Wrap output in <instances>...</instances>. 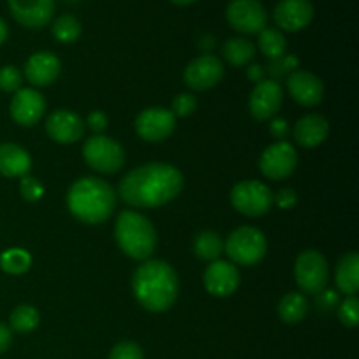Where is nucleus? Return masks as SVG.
Wrapping results in <instances>:
<instances>
[{"instance_id":"obj_34","label":"nucleus","mask_w":359,"mask_h":359,"mask_svg":"<svg viewBox=\"0 0 359 359\" xmlns=\"http://www.w3.org/2000/svg\"><path fill=\"white\" fill-rule=\"evenodd\" d=\"M196 105H198V102L191 93H179L172 100L170 111L175 118H188L196 111Z\"/></svg>"},{"instance_id":"obj_15","label":"nucleus","mask_w":359,"mask_h":359,"mask_svg":"<svg viewBox=\"0 0 359 359\" xmlns=\"http://www.w3.org/2000/svg\"><path fill=\"white\" fill-rule=\"evenodd\" d=\"M83 118L69 109H56L46 119V133L58 144H76L84 137Z\"/></svg>"},{"instance_id":"obj_37","label":"nucleus","mask_w":359,"mask_h":359,"mask_svg":"<svg viewBox=\"0 0 359 359\" xmlns=\"http://www.w3.org/2000/svg\"><path fill=\"white\" fill-rule=\"evenodd\" d=\"M273 203L279 209L290 210L298 203V195L293 188H283L277 193H273Z\"/></svg>"},{"instance_id":"obj_23","label":"nucleus","mask_w":359,"mask_h":359,"mask_svg":"<svg viewBox=\"0 0 359 359\" xmlns=\"http://www.w3.org/2000/svg\"><path fill=\"white\" fill-rule=\"evenodd\" d=\"M337 287L346 297H354L359 290V256L358 252H349L339 262L335 269Z\"/></svg>"},{"instance_id":"obj_29","label":"nucleus","mask_w":359,"mask_h":359,"mask_svg":"<svg viewBox=\"0 0 359 359\" xmlns=\"http://www.w3.org/2000/svg\"><path fill=\"white\" fill-rule=\"evenodd\" d=\"M32 265V256L21 248H11L0 255V269L9 276H21Z\"/></svg>"},{"instance_id":"obj_14","label":"nucleus","mask_w":359,"mask_h":359,"mask_svg":"<svg viewBox=\"0 0 359 359\" xmlns=\"http://www.w3.org/2000/svg\"><path fill=\"white\" fill-rule=\"evenodd\" d=\"M11 118L20 126H34L46 112V98L35 88H21L14 93L9 105Z\"/></svg>"},{"instance_id":"obj_28","label":"nucleus","mask_w":359,"mask_h":359,"mask_svg":"<svg viewBox=\"0 0 359 359\" xmlns=\"http://www.w3.org/2000/svg\"><path fill=\"white\" fill-rule=\"evenodd\" d=\"M41 323V314H39L37 309L30 304H21L11 312L9 325L11 330L18 333H30Z\"/></svg>"},{"instance_id":"obj_19","label":"nucleus","mask_w":359,"mask_h":359,"mask_svg":"<svg viewBox=\"0 0 359 359\" xmlns=\"http://www.w3.org/2000/svg\"><path fill=\"white\" fill-rule=\"evenodd\" d=\"M25 77L34 88H46L62 74V62L51 51H37L25 63Z\"/></svg>"},{"instance_id":"obj_17","label":"nucleus","mask_w":359,"mask_h":359,"mask_svg":"<svg viewBox=\"0 0 359 359\" xmlns=\"http://www.w3.org/2000/svg\"><path fill=\"white\" fill-rule=\"evenodd\" d=\"M286 88L291 98L304 107H314L325 98V84L309 70H294L286 77Z\"/></svg>"},{"instance_id":"obj_42","label":"nucleus","mask_w":359,"mask_h":359,"mask_svg":"<svg viewBox=\"0 0 359 359\" xmlns=\"http://www.w3.org/2000/svg\"><path fill=\"white\" fill-rule=\"evenodd\" d=\"M263 76H265V70H263L262 65L248 67V77L252 81V83H259V81H263Z\"/></svg>"},{"instance_id":"obj_3","label":"nucleus","mask_w":359,"mask_h":359,"mask_svg":"<svg viewBox=\"0 0 359 359\" xmlns=\"http://www.w3.org/2000/svg\"><path fill=\"white\" fill-rule=\"evenodd\" d=\"M118 195L107 181L100 177H81L67 193V207L77 221L100 224L112 216Z\"/></svg>"},{"instance_id":"obj_43","label":"nucleus","mask_w":359,"mask_h":359,"mask_svg":"<svg viewBox=\"0 0 359 359\" xmlns=\"http://www.w3.org/2000/svg\"><path fill=\"white\" fill-rule=\"evenodd\" d=\"M7 35H9V27H7L6 21L0 18V46L7 41Z\"/></svg>"},{"instance_id":"obj_41","label":"nucleus","mask_w":359,"mask_h":359,"mask_svg":"<svg viewBox=\"0 0 359 359\" xmlns=\"http://www.w3.org/2000/svg\"><path fill=\"white\" fill-rule=\"evenodd\" d=\"M11 342H13V332H11L9 326L0 321V354L9 349Z\"/></svg>"},{"instance_id":"obj_26","label":"nucleus","mask_w":359,"mask_h":359,"mask_svg":"<svg viewBox=\"0 0 359 359\" xmlns=\"http://www.w3.org/2000/svg\"><path fill=\"white\" fill-rule=\"evenodd\" d=\"M193 249H195L196 258L202 262H216L219 259L221 252H224V242L221 241L219 233L212 230L200 231L193 242Z\"/></svg>"},{"instance_id":"obj_18","label":"nucleus","mask_w":359,"mask_h":359,"mask_svg":"<svg viewBox=\"0 0 359 359\" xmlns=\"http://www.w3.org/2000/svg\"><path fill=\"white\" fill-rule=\"evenodd\" d=\"M314 20L311 0H280L273 9V21L279 30L300 32Z\"/></svg>"},{"instance_id":"obj_32","label":"nucleus","mask_w":359,"mask_h":359,"mask_svg":"<svg viewBox=\"0 0 359 359\" xmlns=\"http://www.w3.org/2000/svg\"><path fill=\"white\" fill-rule=\"evenodd\" d=\"M339 319L346 328H356L359 323V300L354 297H347L339 304Z\"/></svg>"},{"instance_id":"obj_8","label":"nucleus","mask_w":359,"mask_h":359,"mask_svg":"<svg viewBox=\"0 0 359 359\" xmlns=\"http://www.w3.org/2000/svg\"><path fill=\"white\" fill-rule=\"evenodd\" d=\"M294 279L300 293L318 294L326 290L330 280V266L325 256L316 249L300 252L294 263Z\"/></svg>"},{"instance_id":"obj_12","label":"nucleus","mask_w":359,"mask_h":359,"mask_svg":"<svg viewBox=\"0 0 359 359\" xmlns=\"http://www.w3.org/2000/svg\"><path fill=\"white\" fill-rule=\"evenodd\" d=\"M283 100V86L273 79H263L252 88L249 97V112L256 121H270L277 116Z\"/></svg>"},{"instance_id":"obj_33","label":"nucleus","mask_w":359,"mask_h":359,"mask_svg":"<svg viewBox=\"0 0 359 359\" xmlns=\"http://www.w3.org/2000/svg\"><path fill=\"white\" fill-rule=\"evenodd\" d=\"M23 83V72L14 65H4L0 69V90L6 93H16L21 90Z\"/></svg>"},{"instance_id":"obj_44","label":"nucleus","mask_w":359,"mask_h":359,"mask_svg":"<svg viewBox=\"0 0 359 359\" xmlns=\"http://www.w3.org/2000/svg\"><path fill=\"white\" fill-rule=\"evenodd\" d=\"M172 4H175V6H191L193 2H196V0H170Z\"/></svg>"},{"instance_id":"obj_31","label":"nucleus","mask_w":359,"mask_h":359,"mask_svg":"<svg viewBox=\"0 0 359 359\" xmlns=\"http://www.w3.org/2000/svg\"><path fill=\"white\" fill-rule=\"evenodd\" d=\"M300 65V60L294 55H284L280 58L270 60L269 67H266V74L272 77L273 81L280 79V77H287L291 72L298 69Z\"/></svg>"},{"instance_id":"obj_2","label":"nucleus","mask_w":359,"mask_h":359,"mask_svg":"<svg viewBox=\"0 0 359 359\" xmlns=\"http://www.w3.org/2000/svg\"><path fill=\"white\" fill-rule=\"evenodd\" d=\"M132 291L140 307L146 311L154 314L167 312L177 300V273L163 259H146L133 273Z\"/></svg>"},{"instance_id":"obj_11","label":"nucleus","mask_w":359,"mask_h":359,"mask_svg":"<svg viewBox=\"0 0 359 359\" xmlns=\"http://www.w3.org/2000/svg\"><path fill=\"white\" fill-rule=\"evenodd\" d=\"M224 76V65L217 56L205 55L191 60L184 69V83L193 91H207L217 86Z\"/></svg>"},{"instance_id":"obj_7","label":"nucleus","mask_w":359,"mask_h":359,"mask_svg":"<svg viewBox=\"0 0 359 359\" xmlns=\"http://www.w3.org/2000/svg\"><path fill=\"white\" fill-rule=\"evenodd\" d=\"M231 205L248 217H262L273 207V191L263 182L249 179L233 186L230 193Z\"/></svg>"},{"instance_id":"obj_21","label":"nucleus","mask_w":359,"mask_h":359,"mask_svg":"<svg viewBox=\"0 0 359 359\" xmlns=\"http://www.w3.org/2000/svg\"><path fill=\"white\" fill-rule=\"evenodd\" d=\"M330 123L321 114H305L297 121L293 128V139L305 149L318 147L328 139Z\"/></svg>"},{"instance_id":"obj_30","label":"nucleus","mask_w":359,"mask_h":359,"mask_svg":"<svg viewBox=\"0 0 359 359\" xmlns=\"http://www.w3.org/2000/svg\"><path fill=\"white\" fill-rule=\"evenodd\" d=\"M81 32H83L81 21L72 14H63L53 23V35L56 41L63 42V44L76 42L81 37Z\"/></svg>"},{"instance_id":"obj_6","label":"nucleus","mask_w":359,"mask_h":359,"mask_svg":"<svg viewBox=\"0 0 359 359\" xmlns=\"http://www.w3.org/2000/svg\"><path fill=\"white\" fill-rule=\"evenodd\" d=\"M83 158L95 172L116 174L125 165V149L111 137L91 135L83 146Z\"/></svg>"},{"instance_id":"obj_24","label":"nucleus","mask_w":359,"mask_h":359,"mask_svg":"<svg viewBox=\"0 0 359 359\" xmlns=\"http://www.w3.org/2000/svg\"><path fill=\"white\" fill-rule=\"evenodd\" d=\"M309 312V300L300 291H290L280 298L277 305V314L286 325H298Z\"/></svg>"},{"instance_id":"obj_9","label":"nucleus","mask_w":359,"mask_h":359,"mask_svg":"<svg viewBox=\"0 0 359 359\" xmlns=\"http://www.w3.org/2000/svg\"><path fill=\"white\" fill-rule=\"evenodd\" d=\"M298 167V153L290 142L279 140L266 147L259 156V172L266 179L283 181L293 175Z\"/></svg>"},{"instance_id":"obj_36","label":"nucleus","mask_w":359,"mask_h":359,"mask_svg":"<svg viewBox=\"0 0 359 359\" xmlns=\"http://www.w3.org/2000/svg\"><path fill=\"white\" fill-rule=\"evenodd\" d=\"M109 359H144V353L135 342H119L112 347Z\"/></svg>"},{"instance_id":"obj_35","label":"nucleus","mask_w":359,"mask_h":359,"mask_svg":"<svg viewBox=\"0 0 359 359\" xmlns=\"http://www.w3.org/2000/svg\"><path fill=\"white\" fill-rule=\"evenodd\" d=\"M20 193L27 202H39L44 196V186L37 177L25 175L20 181Z\"/></svg>"},{"instance_id":"obj_25","label":"nucleus","mask_w":359,"mask_h":359,"mask_svg":"<svg viewBox=\"0 0 359 359\" xmlns=\"http://www.w3.org/2000/svg\"><path fill=\"white\" fill-rule=\"evenodd\" d=\"M223 56L230 65L245 67L255 60L256 46L244 37L228 39L223 44Z\"/></svg>"},{"instance_id":"obj_10","label":"nucleus","mask_w":359,"mask_h":359,"mask_svg":"<svg viewBox=\"0 0 359 359\" xmlns=\"http://www.w3.org/2000/svg\"><path fill=\"white\" fill-rule=\"evenodd\" d=\"M226 20L233 30L255 35L266 28V9L259 0H231L226 7Z\"/></svg>"},{"instance_id":"obj_39","label":"nucleus","mask_w":359,"mask_h":359,"mask_svg":"<svg viewBox=\"0 0 359 359\" xmlns=\"http://www.w3.org/2000/svg\"><path fill=\"white\" fill-rule=\"evenodd\" d=\"M107 123H109V119H107V116H105L104 111H93L88 114V119L84 125H88V128H90L93 133L102 135V132L107 128Z\"/></svg>"},{"instance_id":"obj_16","label":"nucleus","mask_w":359,"mask_h":359,"mask_svg":"<svg viewBox=\"0 0 359 359\" xmlns=\"http://www.w3.org/2000/svg\"><path fill=\"white\" fill-rule=\"evenodd\" d=\"M241 284V273L237 265L224 259H216L203 272V286L212 297L226 298L237 291Z\"/></svg>"},{"instance_id":"obj_4","label":"nucleus","mask_w":359,"mask_h":359,"mask_svg":"<svg viewBox=\"0 0 359 359\" xmlns=\"http://www.w3.org/2000/svg\"><path fill=\"white\" fill-rule=\"evenodd\" d=\"M114 237L119 249L137 262L149 259L158 244L156 228L144 214L135 210H123L119 214L116 219Z\"/></svg>"},{"instance_id":"obj_27","label":"nucleus","mask_w":359,"mask_h":359,"mask_svg":"<svg viewBox=\"0 0 359 359\" xmlns=\"http://www.w3.org/2000/svg\"><path fill=\"white\" fill-rule=\"evenodd\" d=\"M258 35V46L266 58L276 60L286 55L287 41L279 28H265Z\"/></svg>"},{"instance_id":"obj_1","label":"nucleus","mask_w":359,"mask_h":359,"mask_svg":"<svg viewBox=\"0 0 359 359\" xmlns=\"http://www.w3.org/2000/svg\"><path fill=\"white\" fill-rule=\"evenodd\" d=\"M184 179L181 170L170 163L153 161L130 170L121 179L118 195L135 209H154L177 198Z\"/></svg>"},{"instance_id":"obj_40","label":"nucleus","mask_w":359,"mask_h":359,"mask_svg":"<svg viewBox=\"0 0 359 359\" xmlns=\"http://www.w3.org/2000/svg\"><path fill=\"white\" fill-rule=\"evenodd\" d=\"M270 135L277 139L276 142L284 140L290 135V123L284 118H272L270 119Z\"/></svg>"},{"instance_id":"obj_5","label":"nucleus","mask_w":359,"mask_h":359,"mask_svg":"<svg viewBox=\"0 0 359 359\" xmlns=\"http://www.w3.org/2000/svg\"><path fill=\"white\" fill-rule=\"evenodd\" d=\"M266 238L262 230L255 226H241L228 235L224 252L233 265L255 266L265 258Z\"/></svg>"},{"instance_id":"obj_20","label":"nucleus","mask_w":359,"mask_h":359,"mask_svg":"<svg viewBox=\"0 0 359 359\" xmlns=\"http://www.w3.org/2000/svg\"><path fill=\"white\" fill-rule=\"evenodd\" d=\"M11 14L27 28H42L51 21L55 0H7Z\"/></svg>"},{"instance_id":"obj_13","label":"nucleus","mask_w":359,"mask_h":359,"mask_svg":"<svg viewBox=\"0 0 359 359\" xmlns=\"http://www.w3.org/2000/svg\"><path fill=\"white\" fill-rule=\"evenodd\" d=\"M135 130L146 142H161L174 133L175 116L170 109L147 107L137 116Z\"/></svg>"},{"instance_id":"obj_22","label":"nucleus","mask_w":359,"mask_h":359,"mask_svg":"<svg viewBox=\"0 0 359 359\" xmlns=\"http://www.w3.org/2000/svg\"><path fill=\"white\" fill-rule=\"evenodd\" d=\"M32 168V156L25 147L13 142L0 144V175L4 177H25Z\"/></svg>"},{"instance_id":"obj_38","label":"nucleus","mask_w":359,"mask_h":359,"mask_svg":"<svg viewBox=\"0 0 359 359\" xmlns=\"http://www.w3.org/2000/svg\"><path fill=\"white\" fill-rule=\"evenodd\" d=\"M339 293L333 290H323L321 293L316 294V305H318L319 311H332V309L339 307Z\"/></svg>"}]
</instances>
